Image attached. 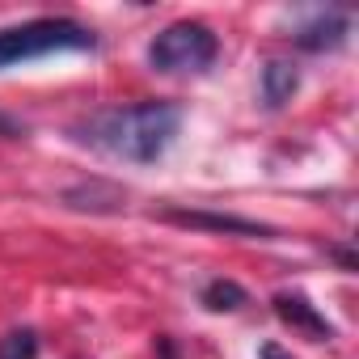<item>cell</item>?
Masks as SVG:
<instances>
[{"label":"cell","mask_w":359,"mask_h":359,"mask_svg":"<svg viewBox=\"0 0 359 359\" xmlns=\"http://www.w3.org/2000/svg\"><path fill=\"white\" fill-rule=\"evenodd\" d=\"M177 127H182V110L177 106L135 102V106H118V110H97L81 127H72V135L114 161L152 165L169 152V144L177 140Z\"/></svg>","instance_id":"1"},{"label":"cell","mask_w":359,"mask_h":359,"mask_svg":"<svg viewBox=\"0 0 359 359\" xmlns=\"http://www.w3.org/2000/svg\"><path fill=\"white\" fill-rule=\"evenodd\" d=\"M93 47H97V34L89 26L72 18H34V22L0 30V72L47 60V55H64V51H93Z\"/></svg>","instance_id":"2"},{"label":"cell","mask_w":359,"mask_h":359,"mask_svg":"<svg viewBox=\"0 0 359 359\" xmlns=\"http://www.w3.org/2000/svg\"><path fill=\"white\" fill-rule=\"evenodd\" d=\"M220 55V39L212 26L203 22H173L165 26L152 47H148V64L152 72H165V76H195V72H208Z\"/></svg>","instance_id":"3"},{"label":"cell","mask_w":359,"mask_h":359,"mask_svg":"<svg viewBox=\"0 0 359 359\" xmlns=\"http://www.w3.org/2000/svg\"><path fill=\"white\" fill-rule=\"evenodd\" d=\"M271 304H275V317H279L283 325H292L296 334H304L309 342H330V338L338 334V330L325 321V313H321L304 292H279Z\"/></svg>","instance_id":"4"},{"label":"cell","mask_w":359,"mask_h":359,"mask_svg":"<svg viewBox=\"0 0 359 359\" xmlns=\"http://www.w3.org/2000/svg\"><path fill=\"white\" fill-rule=\"evenodd\" d=\"M346 34H351V18L342 9H330V13H317L313 22H304L296 30V47H304V51H334V47L346 43Z\"/></svg>","instance_id":"5"},{"label":"cell","mask_w":359,"mask_h":359,"mask_svg":"<svg viewBox=\"0 0 359 359\" xmlns=\"http://www.w3.org/2000/svg\"><path fill=\"white\" fill-rule=\"evenodd\" d=\"M296 89H300V72H296L287 60H271V64L262 68V102H266L271 110H283V106L296 97Z\"/></svg>","instance_id":"6"},{"label":"cell","mask_w":359,"mask_h":359,"mask_svg":"<svg viewBox=\"0 0 359 359\" xmlns=\"http://www.w3.org/2000/svg\"><path fill=\"white\" fill-rule=\"evenodd\" d=\"M169 220H177V224H191V229H220V233H266L262 224H254V220H237V216H208V212H165Z\"/></svg>","instance_id":"7"},{"label":"cell","mask_w":359,"mask_h":359,"mask_svg":"<svg viewBox=\"0 0 359 359\" xmlns=\"http://www.w3.org/2000/svg\"><path fill=\"white\" fill-rule=\"evenodd\" d=\"M199 300H203L212 313H237L241 304H250V292H245L241 283H233V279H212Z\"/></svg>","instance_id":"8"},{"label":"cell","mask_w":359,"mask_h":359,"mask_svg":"<svg viewBox=\"0 0 359 359\" xmlns=\"http://www.w3.org/2000/svg\"><path fill=\"white\" fill-rule=\"evenodd\" d=\"M0 359H39V334L34 330H13L0 338Z\"/></svg>","instance_id":"9"},{"label":"cell","mask_w":359,"mask_h":359,"mask_svg":"<svg viewBox=\"0 0 359 359\" xmlns=\"http://www.w3.org/2000/svg\"><path fill=\"white\" fill-rule=\"evenodd\" d=\"M0 135H9V140H13V135H22V127H18L9 114H0Z\"/></svg>","instance_id":"10"},{"label":"cell","mask_w":359,"mask_h":359,"mask_svg":"<svg viewBox=\"0 0 359 359\" xmlns=\"http://www.w3.org/2000/svg\"><path fill=\"white\" fill-rule=\"evenodd\" d=\"M262 359H292V355H287V351H279L275 342H266V346H262Z\"/></svg>","instance_id":"11"}]
</instances>
